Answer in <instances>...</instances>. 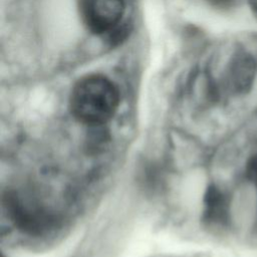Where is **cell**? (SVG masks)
Instances as JSON below:
<instances>
[{
    "label": "cell",
    "instance_id": "cell-1",
    "mask_svg": "<svg viewBox=\"0 0 257 257\" xmlns=\"http://www.w3.org/2000/svg\"><path fill=\"white\" fill-rule=\"evenodd\" d=\"M119 92L115 84L103 75L91 74L79 79L69 98L72 114L88 125H100L117 109Z\"/></svg>",
    "mask_w": 257,
    "mask_h": 257
},
{
    "label": "cell",
    "instance_id": "cell-2",
    "mask_svg": "<svg viewBox=\"0 0 257 257\" xmlns=\"http://www.w3.org/2000/svg\"><path fill=\"white\" fill-rule=\"evenodd\" d=\"M83 25L96 35L109 34L121 22L124 0H77Z\"/></svg>",
    "mask_w": 257,
    "mask_h": 257
},
{
    "label": "cell",
    "instance_id": "cell-3",
    "mask_svg": "<svg viewBox=\"0 0 257 257\" xmlns=\"http://www.w3.org/2000/svg\"><path fill=\"white\" fill-rule=\"evenodd\" d=\"M4 206L15 225L26 232L41 233L52 226L53 220L48 213L23 203L14 195L6 198Z\"/></svg>",
    "mask_w": 257,
    "mask_h": 257
},
{
    "label": "cell",
    "instance_id": "cell-4",
    "mask_svg": "<svg viewBox=\"0 0 257 257\" xmlns=\"http://www.w3.org/2000/svg\"><path fill=\"white\" fill-rule=\"evenodd\" d=\"M204 219L211 225H223L228 219V201L217 187L208 188L204 200Z\"/></svg>",
    "mask_w": 257,
    "mask_h": 257
},
{
    "label": "cell",
    "instance_id": "cell-5",
    "mask_svg": "<svg viewBox=\"0 0 257 257\" xmlns=\"http://www.w3.org/2000/svg\"><path fill=\"white\" fill-rule=\"evenodd\" d=\"M248 1H249L250 7H251L253 13H254L255 16L257 17V0H248Z\"/></svg>",
    "mask_w": 257,
    "mask_h": 257
},
{
    "label": "cell",
    "instance_id": "cell-6",
    "mask_svg": "<svg viewBox=\"0 0 257 257\" xmlns=\"http://www.w3.org/2000/svg\"><path fill=\"white\" fill-rule=\"evenodd\" d=\"M211 2H213L214 4H217V5H227V4H230L233 0H209Z\"/></svg>",
    "mask_w": 257,
    "mask_h": 257
}]
</instances>
